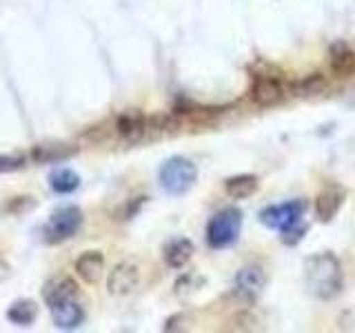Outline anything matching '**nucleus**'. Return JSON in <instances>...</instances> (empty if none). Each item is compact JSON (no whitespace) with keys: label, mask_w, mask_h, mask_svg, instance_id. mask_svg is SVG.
I'll list each match as a JSON object with an SVG mask.
<instances>
[{"label":"nucleus","mask_w":355,"mask_h":333,"mask_svg":"<svg viewBox=\"0 0 355 333\" xmlns=\"http://www.w3.org/2000/svg\"><path fill=\"white\" fill-rule=\"evenodd\" d=\"M36 316H38V309L31 300H18V302H14L7 311V318L18 327H29L31 322L36 320Z\"/></svg>","instance_id":"nucleus-16"},{"label":"nucleus","mask_w":355,"mask_h":333,"mask_svg":"<svg viewBox=\"0 0 355 333\" xmlns=\"http://www.w3.org/2000/svg\"><path fill=\"white\" fill-rule=\"evenodd\" d=\"M42 298L44 302L51 307L64 302V300H71L78 298V284L71 280V278H55V280L47 282L42 289Z\"/></svg>","instance_id":"nucleus-11"},{"label":"nucleus","mask_w":355,"mask_h":333,"mask_svg":"<svg viewBox=\"0 0 355 333\" xmlns=\"http://www.w3.org/2000/svg\"><path fill=\"white\" fill-rule=\"evenodd\" d=\"M331 67L333 71L340 74V76H347L355 69V53L349 51V49H342V51H336L331 58Z\"/></svg>","instance_id":"nucleus-18"},{"label":"nucleus","mask_w":355,"mask_h":333,"mask_svg":"<svg viewBox=\"0 0 355 333\" xmlns=\"http://www.w3.org/2000/svg\"><path fill=\"white\" fill-rule=\"evenodd\" d=\"M302 209L304 207H302L300 200H295V203L277 205V207L262 211V222H264V225L273 227V229H282L284 233H288L297 225L300 216H302Z\"/></svg>","instance_id":"nucleus-6"},{"label":"nucleus","mask_w":355,"mask_h":333,"mask_svg":"<svg viewBox=\"0 0 355 333\" xmlns=\"http://www.w3.org/2000/svg\"><path fill=\"white\" fill-rule=\"evenodd\" d=\"M242 225V214L238 209H222L220 214L211 218L209 227H207V240L214 249L229 247V244L238 238Z\"/></svg>","instance_id":"nucleus-4"},{"label":"nucleus","mask_w":355,"mask_h":333,"mask_svg":"<svg viewBox=\"0 0 355 333\" xmlns=\"http://www.w3.org/2000/svg\"><path fill=\"white\" fill-rule=\"evenodd\" d=\"M225 191L233 200H247L258 191V180L253 176H236L225 182Z\"/></svg>","instance_id":"nucleus-15"},{"label":"nucleus","mask_w":355,"mask_h":333,"mask_svg":"<svg viewBox=\"0 0 355 333\" xmlns=\"http://www.w3.org/2000/svg\"><path fill=\"white\" fill-rule=\"evenodd\" d=\"M342 203H344V194L340 191V189H336V187H329V189H324L320 196H318V200H315V211H318V218L320 220H331V218H336V214L340 211V207H342Z\"/></svg>","instance_id":"nucleus-12"},{"label":"nucleus","mask_w":355,"mask_h":333,"mask_svg":"<svg viewBox=\"0 0 355 333\" xmlns=\"http://www.w3.org/2000/svg\"><path fill=\"white\" fill-rule=\"evenodd\" d=\"M140 284V269L136 262H120L116 264L114 269L109 273V280H107V289L111 296L116 298H125L129 293H133Z\"/></svg>","instance_id":"nucleus-5"},{"label":"nucleus","mask_w":355,"mask_h":333,"mask_svg":"<svg viewBox=\"0 0 355 333\" xmlns=\"http://www.w3.org/2000/svg\"><path fill=\"white\" fill-rule=\"evenodd\" d=\"M51 316H53L55 327L62 329V331H71V329H78L83 325L85 311L80 305H78V300L71 298V300H64V302L51 307Z\"/></svg>","instance_id":"nucleus-9"},{"label":"nucleus","mask_w":355,"mask_h":333,"mask_svg":"<svg viewBox=\"0 0 355 333\" xmlns=\"http://www.w3.org/2000/svg\"><path fill=\"white\" fill-rule=\"evenodd\" d=\"M49 187L55 194H71L80 187V176L71 169H58L49 176Z\"/></svg>","instance_id":"nucleus-17"},{"label":"nucleus","mask_w":355,"mask_h":333,"mask_svg":"<svg viewBox=\"0 0 355 333\" xmlns=\"http://www.w3.org/2000/svg\"><path fill=\"white\" fill-rule=\"evenodd\" d=\"M25 166V158L22 155H0V173L18 171Z\"/></svg>","instance_id":"nucleus-19"},{"label":"nucleus","mask_w":355,"mask_h":333,"mask_svg":"<svg viewBox=\"0 0 355 333\" xmlns=\"http://www.w3.org/2000/svg\"><path fill=\"white\" fill-rule=\"evenodd\" d=\"M304 278H306L309 291L322 300L336 298L344 287L342 266L336 255H331V253H320V255H313V258H309L304 266Z\"/></svg>","instance_id":"nucleus-1"},{"label":"nucleus","mask_w":355,"mask_h":333,"mask_svg":"<svg viewBox=\"0 0 355 333\" xmlns=\"http://www.w3.org/2000/svg\"><path fill=\"white\" fill-rule=\"evenodd\" d=\"M196 164L187 158H171L162 164L160 169V185L166 194L171 196H180L193 187L196 182Z\"/></svg>","instance_id":"nucleus-3"},{"label":"nucleus","mask_w":355,"mask_h":333,"mask_svg":"<svg viewBox=\"0 0 355 333\" xmlns=\"http://www.w3.org/2000/svg\"><path fill=\"white\" fill-rule=\"evenodd\" d=\"M193 258V244L187 238H178L171 240L164 249V262L171 266V269H182V266Z\"/></svg>","instance_id":"nucleus-13"},{"label":"nucleus","mask_w":355,"mask_h":333,"mask_svg":"<svg viewBox=\"0 0 355 333\" xmlns=\"http://www.w3.org/2000/svg\"><path fill=\"white\" fill-rule=\"evenodd\" d=\"M284 98V89L280 85L277 78H271V76H258L253 80V87H251V100L255 105L260 107H269V105H275L280 103Z\"/></svg>","instance_id":"nucleus-7"},{"label":"nucleus","mask_w":355,"mask_h":333,"mask_svg":"<svg viewBox=\"0 0 355 333\" xmlns=\"http://www.w3.org/2000/svg\"><path fill=\"white\" fill-rule=\"evenodd\" d=\"M264 284H266V275L262 271V266H258V264L244 266V269H240L238 275H236V289H238V293L242 298H247V300L258 298L262 293Z\"/></svg>","instance_id":"nucleus-8"},{"label":"nucleus","mask_w":355,"mask_h":333,"mask_svg":"<svg viewBox=\"0 0 355 333\" xmlns=\"http://www.w3.org/2000/svg\"><path fill=\"white\" fill-rule=\"evenodd\" d=\"M83 225V211L78 207H60L58 211H53L51 218L47 220V225L42 227V236L49 244H60L64 240L73 238L78 229Z\"/></svg>","instance_id":"nucleus-2"},{"label":"nucleus","mask_w":355,"mask_h":333,"mask_svg":"<svg viewBox=\"0 0 355 333\" xmlns=\"http://www.w3.org/2000/svg\"><path fill=\"white\" fill-rule=\"evenodd\" d=\"M149 122L144 120L142 116L138 114H127V116H122L118 120V133H120V138H125L129 142H136V140H142L144 138V133H147L149 129Z\"/></svg>","instance_id":"nucleus-14"},{"label":"nucleus","mask_w":355,"mask_h":333,"mask_svg":"<svg viewBox=\"0 0 355 333\" xmlns=\"http://www.w3.org/2000/svg\"><path fill=\"white\" fill-rule=\"evenodd\" d=\"M76 273L80 275L85 282L96 284L105 273V255L100 251H85L80 258L76 260Z\"/></svg>","instance_id":"nucleus-10"}]
</instances>
